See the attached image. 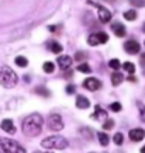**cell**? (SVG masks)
Instances as JSON below:
<instances>
[{"label":"cell","instance_id":"1","mask_svg":"<svg viewBox=\"0 0 145 153\" xmlns=\"http://www.w3.org/2000/svg\"><path fill=\"white\" fill-rule=\"evenodd\" d=\"M42 120L41 114H30V115L23 121V132L27 136H37L38 134H41V129H42Z\"/></svg>","mask_w":145,"mask_h":153},{"label":"cell","instance_id":"2","mask_svg":"<svg viewBox=\"0 0 145 153\" xmlns=\"http://www.w3.org/2000/svg\"><path fill=\"white\" fill-rule=\"evenodd\" d=\"M19 83V76L16 74L11 68L9 66H1L0 68V84L6 88H13Z\"/></svg>","mask_w":145,"mask_h":153},{"label":"cell","instance_id":"3","mask_svg":"<svg viewBox=\"0 0 145 153\" xmlns=\"http://www.w3.org/2000/svg\"><path fill=\"white\" fill-rule=\"evenodd\" d=\"M41 146L45 149H65L68 146V140L64 136L54 135V136H48L45 139H42Z\"/></svg>","mask_w":145,"mask_h":153},{"label":"cell","instance_id":"4","mask_svg":"<svg viewBox=\"0 0 145 153\" xmlns=\"http://www.w3.org/2000/svg\"><path fill=\"white\" fill-rule=\"evenodd\" d=\"M0 152L4 153H24L25 149L20 146L19 142H16L13 139H7V138H3L0 139Z\"/></svg>","mask_w":145,"mask_h":153},{"label":"cell","instance_id":"5","mask_svg":"<svg viewBox=\"0 0 145 153\" xmlns=\"http://www.w3.org/2000/svg\"><path fill=\"white\" fill-rule=\"evenodd\" d=\"M48 128L51 131H55V132L62 131V128H64V121H62L61 115H58V114L49 115V118H48Z\"/></svg>","mask_w":145,"mask_h":153},{"label":"cell","instance_id":"6","mask_svg":"<svg viewBox=\"0 0 145 153\" xmlns=\"http://www.w3.org/2000/svg\"><path fill=\"white\" fill-rule=\"evenodd\" d=\"M90 4H93L96 9H97V14H99V20L102 21L103 24L108 23L110 20H111V13L108 11L106 7H103L102 4H97V3H93V1H89Z\"/></svg>","mask_w":145,"mask_h":153},{"label":"cell","instance_id":"7","mask_svg":"<svg viewBox=\"0 0 145 153\" xmlns=\"http://www.w3.org/2000/svg\"><path fill=\"white\" fill-rule=\"evenodd\" d=\"M83 87L90 90V91H96V90H99V88L102 87V83L97 79H94V77H87L83 82Z\"/></svg>","mask_w":145,"mask_h":153},{"label":"cell","instance_id":"8","mask_svg":"<svg viewBox=\"0 0 145 153\" xmlns=\"http://www.w3.org/2000/svg\"><path fill=\"white\" fill-rule=\"evenodd\" d=\"M124 49H126L127 53H131V55H135L140 52V44L135 41V39H130L124 44Z\"/></svg>","mask_w":145,"mask_h":153},{"label":"cell","instance_id":"9","mask_svg":"<svg viewBox=\"0 0 145 153\" xmlns=\"http://www.w3.org/2000/svg\"><path fill=\"white\" fill-rule=\"evenodd\" d=\"M128 136H130V139L134 140V142H140V140H142L145 138V131L141 129V128H134V129L130 131Z\"/></svg>","mask_w":145,"mask_h":153},{"label":"cell","instance_id":"10","mask_svg":"<svg viewBox=\"0 0 145 153\" xmlns=\"http://www.w3.org/2000/svg\"><path fill=\"white\" fill-rule=\"evenodd\" d=\"M0 128L7 134H16V126H14L11 120H3L1 124H0Z\"/></svg>","mask_w":145,"mask_h":153},{"label":"cell","instance_id":"11","mask_svg":"<svg viewBox=\"0 0 145 153\" xmlns=\"http://www.w3.org/2000/svg\"><path fill=\"white\" fill-rule=\"evenodd\" d=\"M111 30H113V33L116 34V37H120V38L126 37V34H127L126 27L121 23H114L111 25Z\"/></svg>","mask_w":145,"mask_h":153},{"label":"cell","instance_id":"12","mask_svg":"<svg viewBox=\"0 0 145 153\" xmlns=\"http://www.w3.org/2000/svg\"><path fill=\"white\" fill-rule=\"evenodd\" d=\"M58 65H59V68H61L62 70H66L69 69V66L72 65V58H69V56H59L58 58Z\"/></svg>","mask_w":145,"mask_h":153},{"label":"cell","instance_id":"13","mask_svg":"<svg viewBox=\"0 0 145 153\" xmlns=\"http://www.w3.org/2000/svg\"><path fill=\"white\" fill-rule=\"evenodd\" d=\"M76 107L80 108V110H86V108L90 107V101L86 97H83V96H78V98H76Z\"/></svg>","mask_w":145,"mask_h":153},{"label":"cell","instance_id":"14","mask_svg":"<svg viewBox=\"0 0 145 153\" xmlns=\"http://www.w3.org/2000/svg\"><path fill=\"white\" fill-rule=\"evenodd\" d=\"M93 118H97V120H106V118H107V112L104 111L100 105H96V107H94Z\"/></svg>","mask_w":145,"mask_h":153},{"label":"cell","instance_id":"15","mask_svg":"<svg viewBox=\"0 0 145 153\" xmlns=\"http://www.w3.org/2000/svg\"><path fill=\"white\" fill-rule=\"evenodd\" d=\"M97 138H99V142L102 146H107L108 142H110V138H108L107 134H104V132H99L97 134Z\"/></svg>","mask_w":145,"mask_h":153},{"label":"cell","instance_id":"16","mask_svg":"<svg viewBox=\"0 0 145 153\" xmlns=\"http://www.w3.org/2000/svg\"><path fill=\"white\" fill-rule=\"evenodd\" d=\"M123 82V74L120 72H114L111 74V84L113 86H118Z\"/></svg>","mask_w":145,"mask_h":153},{"label":"cell","instance_id":"17","mask_svg":"<svg viewBox=\"0 0 145 153\" xmlns=\"http://www.w3.org/2000/svg\"><path fill=\"white\" fill-rule=\"evenodd\" d=\"M42 69L45 73H54V70H55V65H54V62H45L44 66H42Z\"/></svg>","mask_w":145,"mask_h":153},{"label":"cell","instance_id":"18","mask_svg":"<svg viewBox=\"0 0 145 153\" xmlns=\"http://www.w3.org/2000/svg\"><path fill=\"white\" fill-rule=\"evenodd\" d=\"M14 62H16V65H17V66H20V68H25V66L28 65V60H27V58H24V56H17Z\"/></svg>","mask_w":145,"mask_h":153},{"label":"cell","instance_id":"19","mask_svg":"<svg viewBox=\"0 0 145 153\" xmlns=\"http://www.w3.org/2000/svg\"><path fill=\"white\" fill-rule=\"evenodd\" d=\"M49 48H51V51L54 52V53H61L62 52V45L58 44V42H55V41L51 42V47Z\"/></svg>","mask_w":145,"mask_h":153},{"label":"cell","instance_id":"20","mask_svg":"<svg viewBox=\"0 0 145 153\" xmlns=\"http://www.w3.org/2000/svg\"><path fill=\"white\" fill-rule=\"evenodd\" d=\"M123 68H124V70H127L130 74H132L134 72H135V65L131 63V62H126V63L123 65Z\"/></svg>","mask_w":145,"mask_h":153},{"label":"cell","instance_id":"21","mask_svg":"<svg viewBox=\"0 0 145 153\" xmlns=\"http://www.w3.org/2000/svg\"><path fill=\"white\" fill-rule=\"evenodd\" d=\"M124 19L128 20V21H132V20H135V19H137L135 10H130V11H126V13H124Z\"/></svg>","mask_w":145,"mask_h":153},{"label":"cell","instance_id":"22","mask_svg":"<svg viewBox=\"0 0 145 153\" xmlns=\"http://www.w3.org/2000/svg\"><path fill=\"white\" fill-rule=\"evenodd\" d=\"M87 42H89V45H92V47H96V45H99V44H100L96 34H92V35H89V38H87Z\"/></svg>","mask_w":145,"mask_h":153},{"label":"cell","instance_id":"23","mask_svg":"<svg viewBox=\"0 0 145 153\" xmlns=\"http://www.w3.org/2000/svg\"><path fill=\"white\" fill-rule=\"evenodd\" d=\"M96 35H97V39L100 44H106L108 41V35L106 33H96Z\"/></svg>","mask_w":145,"mask_h":153},{"label":"cell","instance_id":"24","mask_svg":"<svg viewBox=\"0 0 145 153\" xmlns=\"http://www.w3.org/2000/svg\"><path fill=\"white\" fill-rule=\"evenodd\" d=\"M78 70L82 72V73H90V72H92V69H90V66L87 65V63H80V65L78 66Z\"/></svg>","mask_w":145,"mask_h":153},{"label":"cell","instance_id":"25","mask_svg":"<svg viewBox=\"0 0 145 153\" xmlns=\"http://www.w3.org/2000/svg\"><path fill=\"white\" fill-rule=\"evenodd\" d=\"M108 66H110L111 69H114V70H118L121 65H120V60L118 59H111L110 62H108Z\"/></svg>","mask_w":145,"mask_h":153},{"label":"cell","instance_id":"26","mask_svg":"<svg viewBox=\"0 0 145 153\" xmlns=\"http://www.w3.org/2000/svg\"><path fill=\"white\" fill-rule=\"evenodd\" d=\"M113 140H114V143H116V145H121L123 140H124V136H123V134H120V132H118V134L114 135Z\"/></svg>","mask_w":145,"mask_h":153},{"label":"cell","instance_id":"27","mask_svg":"<svg viewBox=\"0 0 145 153\" xmlns=\"http://www.w3.org/2000/svg\"><path fill=\"white\" fill-rule=\"evenodd\" d=\"M113 126H114V121L113 120H106L103 124V129H111Z\"/></svg>","mask_w":145,"mask_h":153},{"label":"cell","instance_id":"28","mask_svg":"<svg viewBox=\"0 0 145 153\" xmlns=\"http://www.w3.org/2000/svg\"><path fill=\"white\" fill-rule=\"evenodd\" d=\"M110 110L114 112H118V111H121V104L120 102H113L111 105H110Z\"/></svg>","mask_w":145,"mask_h":153},{"label":"cell","instance_id":"29","mask_svg":"<svg viewBox=\"0 0 145 153\" xmlns=\"http://www.w3.org/2000/svg\"><path fill=\"white\" fill-rule=\"evenodd\" d=\"M130 3L135 7H142V6H145V0H130Z\"/></svg>","mask_w":145,"mask_h":153},{"label":"cell","instance_id":"30","mask_svg":"<svg viewBox=\"0 0 145 153\" xmlns=\"http://www.w3.org/2000/svg\"><path fill=\"white\" fill-rule=\"evenodd\" d=\"M35 91H37L38 94H42V96H45V97H48V96H49V91H48V90H45L44 87H38Z\"/></svg>","mask_w":145,"mask_h":153},{"label":"cell","instance_id":"31","mask_svg":"<svg viewBox=\"0 0 145 153\" xmlns=\"http://www.w3.org/2000/svg\"><path fill=\"white\" fill-rule=\"evenodd\" d=\"M75 90H76V87L73 86V84H68V86H66V93L68 94H73L75 93Z\"/></svg>","mask_w":145,"mask_h":153},{"label":"cell","instance_id":"32","mask_svg":"<svg viewBox=\"0 0 145 153\" xmlns=\"http://www.w3.org/2000/svg\"><path fill=\"white\" fill-rule=\"evenodd\" d=\"M84 58H86V53L80 51V52H78V53H76L75 60H82V59H84Z\"/></svg>","mask_w":145,"mask_h":153},{"label":"cell","instance_id":"33","mask_svg":"<svg viewBox=\"0 0 145 153\" xmlns=\"http://www.w3.org/2000/svg\"><path fill=\"white\" fill-rule=\"evenodd\" d=\"M140 115H141V120H142V121L145 122V107H142V108H141Z\"/></svg>","mask_w":145,"mask_h":153},{"label":"cell","instance_id":"34","mask_svg":"<svg viewBox=\"0 0 145 153\" xmlns=\"http://www.w3.org/2000/svg\"><path fill=\"white\" fill-rule=\"evenodd\" d=\"M127 80H128V82H135V77H134V76H131V74H130V76L127 77Z\"/></svg>","mask_w":145,"mask_h":153},{"label":"cell","instance_id":"35","mask_svg":"<svg viewBox=\"0 0 145 153\" xmlns=\"http://www.w3.org/2000/svg\"><path fill=\"white\" fill-rule=\"evenodd\" d=\"M141 63H142V65L145 63V53H142V56H141Z\"/></svg>","mask_w":145,"mask_h":153},{"label":"cell","instance_id":"36","mask_svg":"<svg viewBox=\"0 0 145 153\" xmlns=\"http://www.w3.org/2000/svg\"><path fill=\"white\" fill-rule=\"evenodd\" d=\"M48 30H49V31H55L56 27H54V25H49V27H48Z\"/></svg>","mask_w":145,"mask_h":153},{"label":"cell","instance_id":"37","mask_svg":"<svg viewBox=\"0 0 145 153\" xmlns=\"http://www.w3.org/2000/svg\"><path fill=\"white\" fill-rule=\"evenodd\" d=\"M141 152H144V153H145V146H144V148H142V149H141Z\"/></svg>","mask_w":145,"mask_h":153},{"label":"cell","instance_id":"38","mask_svg":"<svg viewBox=\"0 0 145 153\" xmlns=\"http://www.w3.org/2000/svg\"><path fill=\"white\" fill-rule=\"evenodd\" d=\"M144 30H145V27H144Z\"/></svg>","mask_w":145,"mask_h":153}]
</instances>
